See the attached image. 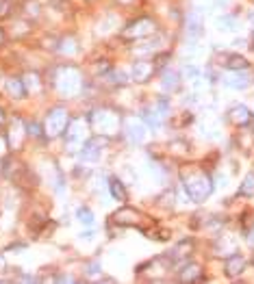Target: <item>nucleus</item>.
<instances>
[{
  "label": "nucleus",
  "mask_w": 254,
  "mask_h": 284,
  "mask_svg": "<svg viewBox=\"0 0 254 284\" xmlns=\"http://www.w3.org/2000/svg\"><path fill=\"white\" fill-rule=\"evenodd\" d=\"M183 186H185V191H187V196H189L191 202H204L213 191L211 180L202 172L183 174Z\"/></svg>",
  "instance_id": "1"
},
{
  "label": "nucleus",
  "mask_w": 254,
  "mask_h": 284,
  "mask_svg": "<svg viewBox=\"0 0 254 284\" xmlns=\"http://www.w3.org/2000/svg\"><path fill=\"white\" fill-rule=\"evenodd\" d=\"M92 119H94L96 131L102 135H111V133H116V128H118V115L111 111H96Z\"/></svg>",
  "instance_id": "2"
},
{
  "label": "nucleus",
  "mask_w": 254,
  "mask_h": 284,
  "mask_svg": "<svg viewBox=\"0 0 254 284\" xmlns=\"http://www.w3.org/2000/svg\"><path fill=\"white\" fill-rule=\"evenodd\" d=\"M68 128V111L65 109H52L50 115L46 117V131L48 135H61Z\"/></svg>",
  "instance_id": "3"
},
{
  "label": "nucleus",
  "mask_w": 254,
  "mask_h": 284,
  "mask_svg": "<svg viewBox=\"0 0 254 284\" xmlns=\"http://www.w3.org/2000/svg\"><path fill=\"white\" fill-rule=\"evenodd\" d=\"M202 30H204V20H202V13L198 9H193L187 13V18H185V33L189 39H198L202 35Z\"/></svg>",
  "instance_id": "4"
},
{
  "label": "nucleus",
  "mask_w": 254,
  "mask_h": 284,
  "mask_svg": "<svg viewBox=\"0 0 254 284\" xmlns=\"http://www.w3.org/2000/svg\"><path fill=\"white\" fill-rule=\"evenodd\" d=\"M126 137H128V141L135 145L144 143L146 137H148V126H146L142 119H128L126 121Z\"/></svg>",
  "instance_id": "5"
},
{
  "label": "nucleus",
  "mask_w": 254,
  "mask_h": 284,
  "mask_svg": "<svg viewBox=\"0 0 254 284\" xmlns=\"http://www.w3.org/2000/svg\"><path fill=\"white\" fill-rule=\"evenodd\" d=\"M154 30V24L148 18H142V20H135L130 26L124 30V37L126 39H139V37H146Z\"/></svg>",
  "instance_id": "6"
},
{
  "label": "nucleus",
  "mask_w": 254,
  "mask_h": 284,
  "mask_svg": "<svg viewBox=\"0 0 254 284\" xmlns=\"http://www.w3.org/2000/svg\"><path fill=\"white\" fill-rule=\"evenodd\" d=\"M222 83L231 89H245L250 85V76L245 74V70H231V74H226Z\"/></svg>",
  "instance_id": "7"
},
{
  "label": "nucleus",
  "mask_w": 254,
  "mask_h": 284,
  "mask_svg": "<svg viewBox=\"0 0 254 284\" xmlns=\"http://www.w3.org/2000/svg\"><path fill=\"white\" fill-rule=\"evenodd\" d=\"M100 143H98V139L94 141H87L83 148H80V159L85 161V163H96L98 159H100Z\"/></svg>",
  "instance_id": "8"
},
{
  "label": "nucleus",
  "mask_w": 254,
  "mask_h": 284,
  "mask_svg": "<svg viewBox=\"0 0 254 284\" xmlns=\"http://www.w3.org/2000/svg\"><path fill=\"white\" fill-rule=\"evenodd\" d=\"M152 74V63L148 61H137L133 63V70H130V78L137 80V83H144L146 78H150Z\"/></svg>",
  "instance_id": "9"
},
{
  "label": "nucleus",
  "mask_w": 254,
  "mask_h": 284,
  "mask_svg": "<svg viewBox=\"0 0 254 284\" xmlns=\"http://www.w3.org/2000/svg\"><path fill=\"white\" fill-rule=\"evenodd\" d=\"M161 87H163V91L174 93L176 89L180 87V74H178V72H174V70L163 72V76H161Z\"/></svg>",
  "instance_id": "10"
},
{
  "label": "nucleus",
  "mask_w": 254,
  "mask_h": 284,
  "mask_svg": "<svg viewBox=\"0 0 254 284\" xmlns=\"http://www.w3.org/2000/svg\"><path fill=\"white\" fill-rule=\"evenodd\" d=\"M231 119L235 121L237 126H245V124H252V113L248 107L243 104H237V107L231 109Z\"/></svg>",
  "instance_id": "11"
},
{
  "label": "nucleus",
  "mask_w": 254,
  "mask_h": 284,
  "mask_svg": "<svg viewBox=\"0 0 254 284\" xmlns=\"http://www.w3.org/2000/svg\"><path fill=\"white\" fill-rule=\"evenodd\" d=\"M226 273L231 275V278H235V275H239L243 269H245V258L241 254H233V256H228V261H226Z\"/></svg>",
  "instance_id": "12"
},
{
  "label": "nucleus",
  "mask_w": 254,
  "mask_h": 284,
  "mask_svg": "<svg viewBox=\"0 0 254 284\" xmlns=\"http://www.w3.org/2000/svg\"><path fill=\"white\" fill-rule=\"evenodd\" d=\"M109 193L116 202H126L128 200V193H126V186L120 178H109Z\"/></svg>",
  "instance_id": "13"
},
{
  "label": "nucleus",
  "mask_w": 254,
  "mask_h": 284,
  "mask_svg": "<svg viewBox=\"0 0 254 284\" xmlns=\"http://www.w3.org/2000/svg\"><path fill=\"white\" fill-rule=\"evenodd\" d=\"M161 119H163V117L159 115L157 109H148V107H146V109L142 111V121L150 128V131H159V128H161Z\"/></svg>",
  "instance_id": "14"
},
{
  "label": "nucleus",
  "mask_w": 254,
  "mask_h": 284,
  "mask_svg": "<svg viewBox=\"0 0 254 284\" xmlns=\"http://www.w3.org/2000/svg\"><path fill=\"white\" fill-rule=\"evenodd\" d=\"M83 139H85V126L80 124V121H74V124L70 126V131H68V143L70 145H78L80 148Z\"/></svg>",
  "instance_id": "15"
},
{
  "label": "nucleus",
  "mask_w": 254,
  "mask_h": 284,
  "mask_svg": "<svg viewBox=\"0 0 254 284\" xmlns=\"http://www.w3.org/2000/svg\"><path fill=\"white\" fill-rule=\"evenodd\" d=\"M180 280L183 282H200V267L195 263L185 265L183 271H180Z\"/></svg>",
  "instance_id": "16"
},
{
  "label": "nucleus",
  "mask_w": 254,
  "mask_h": 284,
  "mask_svg": "<svg viewBox=\"0 0 254 284\" xmlns=\"http://www.w3.org/2000/svg\"><path fill=\"white\" fill-rule=\"evenodd\" d=\"M7 91L11 93V98L20 100V98H24V93H26V87H24L20 78H9L7 80Z\"/></svg>",
  "instance_id": "17"
},
{
  "label": "nucleus",
  "mask_w": 254,
  "mask_h": 284,
  "mask_svg": "<svg viewBox=\"0 0 254 284\" xmlns=\"http://www.w3.org/2000/svg\"><path fill=\"white\" fill-rule=\"evenodd\" d=\"M222 66L228 68V70H245L248 68V61H245L243 56H239V54H228Z\"/></svg>",
  "instance_id": "18"
},
{
  "label": "nucleus",
  "mask_w": 254,
  "mask_h": 284,
  "mask_svg": "<svg viewBox=\"0 0 254 284\" xmlns=\"http://www.w3.org/2000/svg\"><path fill=\"white\" fill-rule=\"evenodd\" d=\"M217 28L219 30H224V33H231V30H237V18H233V15H219L217 18Z\"/></svg>",
  "instance_id": "19"
},
{
  "label": "nucleus",
  "mask_w": 254,
  "mask_h": 284,
  "mask_svg": "<svg viewBox=\"0 0 254 284\" xmlns=\"http://www.w3.org/2000/svg\"><path fill=\"white\" fill-rule=\"evenodd\" d=\"M109 83L111 85H118V87H122V85H126L128 83V74L126 72H122V70H113V72H109Z\"/></svg>",
  "instance_id": "20"
},
{
  "label": "nucleus",
  "mask_w": 254,
  "mask_h": 284,
  "mask_svg": "<svg viewBox=\"0 0 254 284\" xmlns=\"http://www.w3.org/2000/svg\"><path fill=\"white\" fill-rule=\"evenodd\" d=\"M76 219L85 226V228H92V226H94V213L89 208H78L76 210Z\"/></svg>",
  "instance_id": "21"
},
{
  "label": "nucleus",
  "mask_w": 254,
  "mask_h": 284,
  "mask_svg": "<svg viewBox=\"0 0 254 284\" xmlns=\"http://www.w3.org/2000/svg\"><path fill=\"white\" fill-rule=\"evenodd\" d=\"M239 196H254V174H248L239 186Z\"/></svg>",
  "instance_id": "22"
},
{
  "label": "nucleus",
  "mask_w": 254,
  "mask_h": 284,
  "mask_svg": "<svg viewBox=\"0 0 254 284\" xmlns=\"http://www.w3.org/2000/svg\"><path fill=\"white\" fill-rule=\"evenodd\" d=\"M200 76H202V72L195 66H185V70H183V78L185 80H200Z\"/></svg>",
  "instance_id": "23"
},
{
  "label": "nucleus",
  "mask_w": 254,
  "mask_h": 284,
  "mask_svg": "<svg viewBox=\"0 0 254 284\" xmlns=\"http://www.w3.org/2000/svg\"><path fill=\"white\" fill-rule=\"evenodd\" d=\"M26 133H29L31 137H42V126L35 124V121H31V124L26 126Z\"/></svg>",
  "instance_id": "24"
},
{
  "label": "nucleus",
  "mask_w": 254,
  "mask_h": 284,
  "mask_svg": "<svg viewBox=\"0 0 254 284\" xmlns=\"http://www.w3.org/2000/svg\"><path fill=\"white\" fill-rule=\"evenodd\" d=\"M157 111H159V115L161 117H165L167 113H170V102L163 98V100H159V104H157Z\"/></svg>",
  "instance_id": "25"
},
{
  "label": "nucleus",
  "mask_w": 254,
  "mask_h": 284,
  "mask_svg": "<svg viewBox=\"0 0 254 284\" xmlns=\"http://www.w3.org/2000/svg\"><path fill=\"white\" fill-rule=\"evenodd\" d=\"M61 52H68V54L76 52V48H74V42H72V39H65V42H61Z\"/></svg>",
  "instance_id": "26"
},
{
  "label": "nucleus",
  "mask_w": 254,
  "mask_h": 284,
  "mask_svg": "<svg viewBox=\"0 0 254 284\" xmlns=\"http://www.w3.org/2000/svg\"><path fill=\"white\" fill-rule=\"evenodd\" d=\"M87 273H89V275H96V273H100V263H98V261H94L92 265L87 267Z\"/></svg>",
  "instance_id": "27"
},
{
  "label": "nucleus",
  "mask_w": 254,
  "mask_h": 284,
  "mask_svg": "<svg viewBox=\"0 0 254 284\" xmlns=\"http://www.w3.org/2000/svg\"><path fill=\"white\" fill-rule=\"evenodd\" d=\"M215 182H217V186H226V184H224V182H226V176H217Z\"/></svg>",
  "instance_id": "28"
},
{
  "label": "nucleus",
  "mask_w": 254,
  "mask_h": 284,
  "mask_svg": "<svg viewBox=\"0 0 254 284\" xmlns=\"http://www.w3.org/2000/svg\"><path fill=\"white\" fill-rule=\"evenodd\" d=\"M248 243H250V245H254V228H252L250 234H248Z\"/></svg>",
  "instance_id": "29"
},
{
  "label": "nucleus",
  "mask_w": 254,
  "mask_h": 284,
  "mask_svg": "<svg viewBox=\"0 0 254 284\" xmlns=\"http://www.w3.org/2000/svg\"><path fill=\"white\" fill-rule=\"evenodd\" d=\"M80 237H83V241H89L94 237V232H85V234H80Z\"/></svg>",
  "instance_id": "30"
},
{
  "label": "nucleus",
  "mask_w": 254,
  "mask_h": 284,
  "mask_svg": "<svg viewBox=\"0 0 254 284\" xmlns=\"http://www.w3.org/2000/svg\"><path fill=\"white\" fill-rule=\"evenodd\" d=\"M215 5H217V7H226L228 0H215Z\"/></svg>",
  "instance_id": "31"
},
{
  "label": "nucleus",
  "mask_w": 254,
  "mask_h": 284,
  "mask_svg": "<svg viewBox=\"0 0 254 284\" xmlns=\"http://www.w3.org/2000/svg\"><path fill=\"white\" fill-rule=\"evenodd\" d=\"M20 280H24V282H33V280H35V278H31V275H22Z\"/></svg>",
  "instance_id": "32"
},
{
  "label": "nucleus",
  "mask_w": 254,
  "mask_h": 284,
  "mask_svg": "<svg viewBox=\"0 0 254 284\" xmlns=\"http://www.w3.org/2000/svg\"><path fill=\"white\" fill-rule=\"evenodd\" d=\"M5 42V33H3V30H0V44H3Z\"/></svg>",
  "instance_id": "33"
},
{
  "label": "nucleus",
  "mask_w": 254,
  "mask_h": 284,
  "mask_svg": "<svg viewBox=\"0 0 254 284\" xmlns=\"http://www.w3.org/2000/svg\"><path fill=\"white\" fill-rule=\"evenodd\" d=\"M250 22H252V24H254V13H250Z\"/></svg>",
  "instance_id": "34"
},
{
  "label": "nucleus",
  "mask_w": 254,
  "mask_h": 284,
  "mask_svg": "<svg viewBox=\"0 0 254 284\" xmlns=\"http://www.w3.org/2000/svg\"><path fill=\"white\" fill-rule=\"evenodd\" d=\"M3 119H5V117H3V111H0V121H3Z\"/></svg>",
  "instance_id": "35"
},
{
  "label": "nucleus",
  "mask_w": 254,
  "mask_h": 284,
  "mask_svg": "<svg viewBox=\"0 0 254 284\" xmlns=\"http://www.w3.org/2000/svg\"><path fill=\"white\" fill-rule=\"evenodd\" d=\"M122 3H128V0H122Z\"/></svg>",
  "instance_id": "36"
}]
</instances>
